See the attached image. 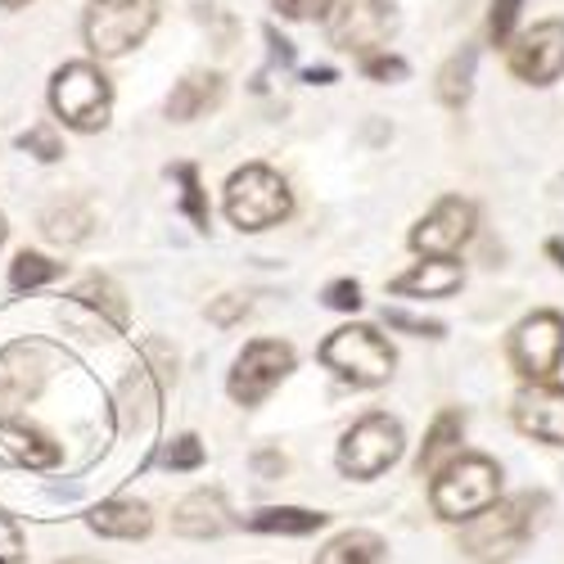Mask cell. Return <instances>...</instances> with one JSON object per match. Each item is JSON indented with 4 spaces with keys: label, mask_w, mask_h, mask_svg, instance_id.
<instances>
[{
    "label": "cell",
    "mask_w": 564,
    "mask_h": 564,
    "mask_svg": "<svg viewBox=\"0 0 564 564\" xmlns=\"http://www.w3.org/2000/svg\"><path fill=\"white\" fill-rule=\"evenodd\" d=\"M501 492V469L497 460L488 456H452L438 475H434V488H430V501L438 510V520H452V524H469L475 514H484Z\"/></svg>",
    "instance_id": "cell-1"
},
{
    "label": "cell",
    "mask_w": 564,
    "mask_h": 564,
    "mask_svg": "<svg viewBox=\"0 0 564 564\" xmlns=\"http://www.w3.org/2000/svg\"><path fill=\"white\" fill-rule=\"evenodd\" d=\"M538 510H542V497H533V492L510 497V501H492L484 514H475V520L465 524L460 546L484 564H501L529 542Z\"/></svg>",
    "instance_id": "cell-2"
},
{
    "label": "cell",
    "mask_w": 564,
    "mask_h": 564,
    "mask_svg": "<svg viewBox=\"0 0 564 564\" xmlns=\"http://www.w3.org/2000/svg\"><path fill=\"white\" fill-rule=\"evenodd\" d=\"M51 109L73 131H100L109 127V113H113V82L86 59L64 64L51 77Z\"/></svg>",
    "instance_id": "cell-3"
},
{
    "label": "cell",
    "mask_w": 564,
    "mask_h": 564,
    "mask_svg": "<svg viewBox=\"0 0 564 564\" xmlns=\"http://www.w3.org/2000/svg\"><path fill=\"white\" fill-rule=\"evenodd\" d=\"M294 213V195L280 172L249 163L226 181V217L240 230H267Z\"/></svg>",
    "instance_id": "cell-4"
},
{
    "label": "cell",
    "mask_w": 564,
    "mask_h": 564,
    "mask_svg": "<svg viewBox=\"0 0 564 564\" xmlns=\"http://www.w3.org/2000/svg\"><path fill=\"white\" fill-rule=\"evenodd\" d=\"M159 23V0H90L86 10V45L90 55L100 59H118L127 51H135Z\"/></svg>",
    "instance_id": "cell-5"
},
{
    "label": "cell",
    "mask_w": 564,
    "mask_h": 564,
    "mask_svg": "<svg viewBox=\"0 0 564 564\" xmlns=\"http://www.w3.org/2000/svg\"><path fill=\"white\" fill-rule=\"evenodd\" d=\"M321 361L330 366L339 380H352V384H384L393 375V348L380 330L370 325H344L330 339L321 344Z\"/></svg>",
    "instance_id": "cell-6"
},
{
    "label": "cell",
    "mask_w": 564,
    "mask_h": 564,
    "mask_svg": "<svg viewBox=\"0 0 564 564\" xmlns=\"http://www.w3.org/2000/svg\"><path fill=\"white\" fill-rule=\"evenodd\" d=\"M59 321L68 325V330H77L82 339H109V335L127 330L131 303L109 275H86L82 285L64 299Z\"/></svg>",
    "instance_id": "cell-7"
},
{
    "label": "cell",
    "mask_w": 564,
    "mask_h": 564,
    "mask_svg": "<svg viewBox=\"0 0 564 564\" xmlns=\"http://www.w3.org/2000/svg\"><path fill=\"white\" fill-rule=\"evenodd\" d=\"M330 41L348 55H380L389 36L398 32V14L389 0H330V14H325Z\"/></svg>",
    "instance_id": "cell-8"
},
{
    "label": "cell",
    "mask_w": 564,
    "mask_h": 564,
    "mask_svg": "<svg viewBox=\"0 0 564 564\" xmlns=\"http://www.w3.org/2000/svg\"><path fill=\"white\" fill-rule=\"evenodd\" d=\"M51 370H55V348L41 339H19L0 348V420H14L28 402H36Z\"/></svg>",
    "instance_id": "cell-9"
},
{
    "label": "cell",
    "mask_w": 564,
    "mask_h": 564,
    "mask_svg": "<svg viewBox=\"0 0 564 564\" xmlns=\"http://www.w3.org/2000/svg\"><path fill=\"white\" fill-rule=\"evenodd\" d=\"M398 456H402V425L393 415H380V411L357 420L339 443V469L352 479L384 475L389 465H398Z\"/></svg>",
    "instance_id": "cell-10"
},
{
    "label": "cell",
    "mask_w": 564,
    "mask_h": 564,
    "mask_svg": "<svg viewBox=\"0 0 564 564\" xmlns=\"http://www.w3.org/2000/svg\"><path fill=\"white\" fill-rule=\"evenodd\" d=\"M564 361V316L560 312H533L529 321L514 325L510 335V366L529 384H542Z\"/></svg>",
    "instance_id": "cell-11"
},
{
    "label": "cell",
    "mask_w": 564,
    "mask_h": 564,
    "mask_svg": "<svg viewBox=\"0 0 564 564\" xmlns=\"http://www.w3.org/2000/svg\"><path fill=\"white\" fill-rule=\"evenodd\" d=\"M294 370V348L280 344V339H253L240 357H235V370H230V398L240 406H258L285 375Z\"/></svg>",
    "instance_id": "cell-12"
},
{
    "label": "cell",
    "mask_w": 564,
    "mask_h": 564,
    "mask_svg": "<svg viewBox=\"0 0 564 564\" xmlns=\"http://www.w3.org/2000/svg\"><path fill=\"white\" fill-rule=\"evenodd\" d=\"M475 221H479L475 204L460 195H447L434 204V213L420 217V226L411 230V249L425 258H452L469 235H475Z\"/></svg>",
    "instance_id": "cell-13"
},
{
    "label": "cell",
    "mask_w": 564,
    "mask_h": 564,
    "mask_svg": "<svg viewBox=\"0 0 564 564\" xmlns=\"http://www.w3.org/2000/svg\"><path fill=\"white\" fill-rule=\"evenodd\" d=\"M510 73L524 77V82H555L564 73V23L546 19L538 28H529L520 41L510 45Z\"/></svg>",
    "instance_id": "cell-14"
},
{
    "label": "cell",
    "mask_w": 564,
    "mask_h": 564,
    "mask_svg": "<svg viewBox=\"0 0 564 564\" xmlns=\"http://www.w3.org/2000/svg\"><path fill=\"white\" fill-rule=\"evenodd\" d=\"M514 425L538 443L564 447V389L551 380L529 384L520 398H514Z\"/></svg>",
    "instance_id": "cell-15"
},
{
    "label": "cell",
    "mask_w": 564,
    "mask_h": 564,
    "mask_svg": "<svg viewBox=\"0 0 564 564\" xmlns=\"http://www.w3.org/2000/svg\"><path fill=\"white\" fill-rule=\"evenodd\" d=\"M0 460L14 469H55L64 460V447L28 420H0Z\"/></svg>",
    "instance_id": "cell-16"
},
{
    "label": "cell",
    "mask_w": 564,
    "mask_h": 564,
    "mask_svg": "<svg viewBox=\"0 0 564 564\" xmlns=\"http://www.w3.org/2000/svg\"><path fill=\"white\" fill-rule=\"evenodd\" d=\"M226 529H235L230 520V506L221 501V492H191L176 510H172V533L181 538H195V542H208V538H221Z\"/></svg>",
    "instance_id": "cell-17"
},
{
    "label": "cell",
    "mask_w": 564,
    "mask_h": 564,
    "mask_svg": "<svg viewBox=\"0 0 564 564\" xmlns=\"http://www.w3.org/2000/svg\"><path fill=\"white\" fill-rule=\"evenodd\" d=\"M86 524H90V533L113 538V542H140V538H150L154 514H150L145 501L113 497V501H100L96 510H90V514H86Z\"/></svg>",
    "instance_id": "cell-18"
},
{
    "label": "cell",
    "mask_w": 564,
    "mask_h": 564,
    "mask_svg": "<svg viewBox=\"0 0 564 564\" xmlns=\"http://www.w3.org/2000/svg\"><path fill=\"white\" fill-rule=\"evenodd\" d=\"M221 100H226V77L221 73H191V77H181L172 86L167 118L172 122H195V118L221 109Z\"/></svg>",
    "instance_id": "cell-19"
},
{
    "label": "cell",
    "mask_w": 564,
    "mask_h": 564,
    "mask_svg": "<svg viewBox=\"0 0 564 564\" xmlns=\"http://www.w3.org/2000/svg\"><path fill=\"white\" fill-rule=\"evenodd\" d=\"M460 280H465V271L452 258H425L411 271H402L398 280H389V290L393 294H415V299H447V294L460 290Z\"/></svg>",
    "instance_id": "cell-20"
},
{
    "label": "cell",
    "mask_w": 564,
    "mask_h": 564,
    "mask_svg": "<svg viewBox=\"0 0 564 564\" xmlns=\"http://www.w3.org/2000/svg\"><path fill=\"white\" fill-rule=\"evenodd\" d=\"M41 235L51 245H64V249L86 245L90 235H96V213H90V204H82V199H55L41 213Z\"/></svg>",
    "instance_id": "cell-21"
},
{
    "label": "cell",
    "mask_w": 564,
    "mask_h": 564,
    "mask_svg": "<svg viewBox=\"0 0 564 564\" xmlns=\"http://www.w3.org/2000/svg\"><path fill=\"white\" fill-rule=\"evenodd\" d=\"M460 434H465V415H460V411H443V415L434 420V430L425 434V447H420V456H415L420 475H438L443 460L456 452Z\"/></svg>",
    "instance_id": "cell-22"
},
{
    "label": "cell",
    "mask_w": 564,
    "mask_h": 564,
    "mask_svg": "<svg viewBox=\"0 0 564 564\" xmlns=\"http://www.w3.org/2000/svg\"><path fill=\"white\" fill-rule=\"evenodd\" d=\"M253 533H285V538H307L316 529H325L321 510H299V506H267L258 514H249Z\"/></svg>",
    "instance_id": "cell-23"
},
{
    "label": "cell",
    "mask_w": 564,
    "mask_h": 564,
    "mask_svg": "<svg viewBox=\"0 0 564 564\" xmlns=\"http://www.w3.org/2000/svg\"><path fill=\"white\" fill-rule=\"evenodd\" d=\"M475 59H479V51H475V45H465V51H456L438 68V100L447 109H460L469 100V90H475Z\"/></svg>",
    "instance_id": "cell-24"
},
{
    "label": "cell",
    "mask_w": 564,
    "mask_h": 564,
    "mask_svg": "<svg viewBox=\"0 0 564 564\" xmlns=\"http://www.w3.org/2000/svg\"><path fill=\"white\" fill-rule=\"evenodd\" d=\"M316 564H384V542L366 533V529H352V533H339L330 546L316 555Z\"/></svg>",
    "instance_id": "cell-25"
},
{
    "label": "cell",
    "mask_w": 564,
    "mask_h": 564,
    "mask_svg": "<svg viewBox=\"0 0 564 564\" xmlns=\"http://www.w3.org/2000/svg\"><path fill=\"white\" fill-rule=\"evenodd\" d=\"M64 275V262H51L45 253H32V249H23L19 258H14V267H10V290H41V285H51V280H59Z\"/></svg>",
    "instance_id": "cell-26"
},
{
    "label": "cell",
    "mask_w": 564,
    "mask_h": 564,
    "mask_svg": "<svg viewBox=\"0 0 564 564\" xmlns=\"http://www.w3.org/2000/svg\"><path fill=\"white\" fill-rule=\"evenodd\" d=\"M172 176L181 181V208L191 213V221L199 230H208V199H204V185H199V167L195 163H176Z\"/></svg>",
    "instance_id": "cell-27"
},
{
    "label": "cell",
    "mask_w": 564,
    "mask_h": 564,
    "mask_svg": "<svg viewBox=\"0 0 564 564\" xmlns=\"http://www.w3.org/2000/svg\"><path fill=\"white\" fill-rule=\"evenodd\" d=\"M19 150H28L41 163H59L64 159V140H59V131L51 122H41V127H32V131L19 135Z\"/></svg>",
    "instance_id": "cell-28"
},
{
    "label": "cell",
    "mask_w": 564,
    "mask_h": 564,
    "mask_svg": "<svg viewBox=\"0 0 564 564\" xmlns=\"http://www.w3.org/2000/svg\"><path fill=\"white\" fill-rule=\"evenodd\" d=\"M204 443L195 438V434H181V438H172L163 452H159V460L167 465V469H199L204 465Z\"/></svg>",
    "instance_id": "cell-29"
},
{
    "label": "cell",
    "mask_w": 564,
    "mask_h": 564,
    "mask_svg": "<svg viewBox=\"0 0 564 564\" xmlns=\"http://www.w3.org/2000/svg\"><path fill=\"white\" fill-rule=\"evenodd\" d=\"M520 6H524V0H492L488 36H492L497 45H506V41H510V28H514V19H520Z\"/></svg>",
    "instance_id": "cell-30"
},
{
    "label": "cell",
    "mask_w": 564,
    "mask_h": 564,
    "mask_svg": "<svg viewBox=\"0 0 564 564\" xmlns=\"http://www.w3.org/2000/svg\"><path fill=\"white\" fill-rule=\"evenodd\" d=\"M325 307L357 312L361 307V285H357V280H335V285H325Z\"/></svg>",
    "instance_id": "cell-31"
},
{
    "label": "cell",
    "mask_w": 564,
    "mask_h": 564,
    "mask_svg": "<svg viewBox=\"0 0 564 564\" xmlns=\"http://www.w3.org/2000/svg\"><path fill=\"white\" fill-rule=\"evenodd\" d=\"M393 330H406V335H420V339H438L443 325L438 321H420V316H406V312H384Z\"/></svg>",
    "instance_id": "cell-32"
},
{
    "label": "cell",
    "mask_w": 564,
    "mask_h": 564,
    "mask_svg": "<svg viewBox=\"0 0 564 564\" xmlns=\"http://www.w3.org/2000/svg\"><path fill=\"white\" fill-rule=\"evenodd\" d=\"M361 68H366V77H375V82H402V77H406V64H402L398 55H370Z\"/></svg>",
    "instance_id": "cell-33"
},
{
    "label": "cell",
    "mask_w": 564,
    "mask_h": 564,
    "mask_svg": "<svg viewBox=\"0 0 564 564\" xmlns=\"http://www.w3.org/2000/svg\"><path fill=\"white\" fill-rule=\"evenodd\" d=\"M275 10L285 19H325L330 14V0H275Z\"/></svg>",
    "instance_id": "cell-34"
},
{
    "label": "cell",
    "mask_w": 564,
    "mask_h": 564,
    "mask_svg": "<svg viewBox=\"0 0 564 564\" xmlns=\"http://www.w3.org/2000/svg\"><path fill=\"white\" fill-rule=\"evenodd\" d=\"M245 312H249V303H245V299H235V294H226V299L208 303V321H217V325H230V321H240Z\"/></svg>",
    "instance_id": "cell-35"
},
{
    "label": "cell",
    "mask_w": 564,
    "mask_h": 564,
    "mask_svg": "<svg viewBox=\"0 0 564 564\" xmlns=\"http://www.w3.org/2000/svg\"><path fill=\"white\" fill-rule=\"evenodd\" d=\"M0 560H23V533L6 514H0Z\"/></svg>",
    "instance_id": "cell-36"
},
{
    "label": "cell",
    "mask_w": 564,
    "mask_h": 564,
    "mask_svg": "<svg viewBox=\"0 0 564 564\" xmlns=\"http://www.w3.org/2000/svg\"><path fill=\"white\" fill-rule=\"evenodd\" d=\"M253 469H258L262 479H280V475L290 469V460L280 456V452H258V456H253Z\"/></svg>",
    "instance_id": "cell-37"
},
{
    "label": "cell",
    "mask_w": 564,
    "mask_h": 564,
    "mask_svg": "<svg viewBox=\"0 0 564 564\" xmlns=\"http://www.w3.org/2000/svg\"><path fill=\"white\" fill-rule=\"evenodd\" d=\"M267 41H271V59H275V64H294V45L280 36L275 28H267Z\"/></svg>",
    "instance_id": "cell-38"
},
{
    "label": "cell",
    "mask_w": 564,
    "mask_h": 564,
    "mask_svg": "<svg viewBox=\"0 0 564 564\" xmlns=\"http://www.w3.org/2000/svg\"><path fill=\"white\" fill-rule=\"evenodd\" d=\"M307 82H312V86H330V82H335V68H312Z\"/></svg>",
    "instance_id": "cell-39"
},
{
    "label": "cell",
    "mask_w": 564,
    "mask_h": 564,
    "mask_svg": "<svg viewBox=\"0 0 564 564\" xmlns=\"http://www.w3.org/2000/svg\"><path fill=\"white\" fill-rule=\"evenodd\" d=\"M546 253L555 258V267H564V245H560V240H551V245H546Z\"/></svg>",
    "instance_id": "cell-40"
},
{
    "label": "cell",
    "mask_w": 564,
    "mask_h": 564,
    "mask_svg": "<svg viewBox=\"0 0 564 564\" xmlns=\"http://www.w3.org/2000/svg\"><path fill=\"white\" fill-rule=\"evenodd\" d=\"M6 10H23V6H32V0H0Z\"/></svg>",
    "instance_id": "cell-41"
},
{
    "label": "cell",
    "mask_w": 564,
    "mask_h": 564,
    "mask_svg": "<svg viewBox=\"0 0 564 564\" xmlns=\"http://www.w3.org/2000/svg\"><path fill=\"white\" fill-rule=\"evenodd\" d=\"M59 564H100V560H86V555H73V560H59Z\"/></svg>",
    "instance_id": "cell-42"
},
{
    "label": "cell",
    "mask_w": 564,
    "mask_h": 564,
    "mask_svg": "<svg viewBox=\"0 0 564 564\" xmlns=\"http://www.w3.org/2000/svg\"><path fill=\"white\" fill-rule=\"evenodd\" d=\"M6 235H10V226H6V213H0V245H6Z\"/></svg>",
    "instance_id": "cell-43"
}]
</instances>
